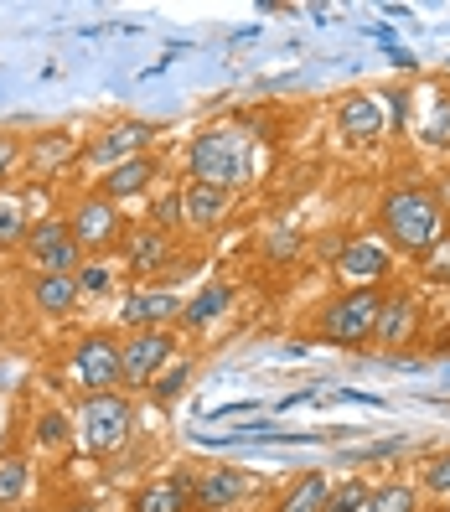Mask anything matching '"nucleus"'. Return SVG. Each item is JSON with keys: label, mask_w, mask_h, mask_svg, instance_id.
Instances as JSON below:
<instances>
[{"label": "nucleus", "mask_w": 450, "mask_h": 512, "mask_svg": "<svg viewBox=\"0 0 450 512\" xmlns=\"http://www.w3.org/2000/svg\"><path fill=\"white\" fill-rule=\"evenodd\" d=\"M378 228H383V244L404 249V254H430L450 233L440 202H435V187H419V182H399V187L383 192Z\"/></svg>", "instance_id": "nucleus-1"}, {"label": "nucleus", "mask_w": 450, "mask_h": 512, "mask_svg": "<svg viewBox=\"0 0 450 512\" xmlns=\"http://www.w3.org/2000/svg\"><path fill=\"white\" fill-rule=\"evenodd\" d=\"M187 171H192V182L238 192V187H249L254 171H259V145H254L244 130H233V125L202 130V135L187 145Z\"/></svg>", "instance_id": "nucleus-2"}, {"label": "nucleus", "mask_w": 450, "mask_h": 512, "mask_svg": "<svg viewBox=\"0 0 450 512\" xmlns=\"http://www.w3.org/2000/svg\"><path fill=\"white\" fill-rule=\"evenodd\" d=\"M130 430H135V404L130 394H114V388L88 394L83 409L73 414V440L83 445V456H114L130 440Z\"/></svg>", "instance_id": "nucleus-3"}, {"label": "nucleus", "mask_w": 450, "mask_h": 512, "mask_svg": "<svg viewBox=\"0 0 450 512\" xmlns=\"http://www.w3.org/2000/svg\"><path fill=\"white\" fill-rule=\"evenodd\" d=\"M378 311H383L378 285H357V290H347V295H337V300H326L316 331H321L326 342L357 347V342H368L373 331H378Z\"/></svg>", "instance_id": "nucleus-4"}, {"label": "nucleus", "mask_w": 450, "mask_h": 512, "mask_svg": "<svg viewBox=\"0 0 450 512\" xmlns=\"http://www.w3.org/2000/svg\"><path fill=\"white\" fill-rule=\"evenodd\" d=\"M176 331L166 326V331H130L125 342H119V383L125 388H150L161 373H166V363H176Z\"/></svg>", "instance_id": "nucleus-5"}, {"label": "nucleus", "mask_w": 450, "mask_h": 512, "mask_svg": "<svg viewBox=\"0 0 450 512\" xmlns=\"http://www.w3.org/2000/svg\"><path fill=\"white\" fill-rule=\"evenodd\" d=\"M21 254L32 259L37 275H78L83 269V249L73 244V233H68L63 218H42V223L26 228Z\"/></svg>", "instance_id": "nucleus-6"}, {"label": "nucleus", "mask_w": 450, "mask_h": 512, "mask_svg": "<svg viewBox=\"0 0 450 512\" xmlns=\"http://www.w3.org/2000/svg\"><path fill=\"white\" fill-rule=\"evenodd\" d=\"M63 223H68L73 244H78L83 254H99V249L119 244V228H125V218H119V207H114L109 197H99V192L78 197V202H73V213H68Z\"/></svg>", "instance_id": "nucleus-7"}, {"label": "nucleus", "mask_w": 450, "mask_h": 512, "mask_svg": "<svg viewBox=\"0 0 450 512\" xmlns=\"http://www.w3.org/2000/svg\"><path fill=\"white\" fill-rule=\"evenodd\" d=\"M73 378L88 388V394H104V388H119V342L109 331H88V337L73 342L68 352Z\"/></svg>", "instance_id": "nucleus-8"}, {"label": "nucleus", "mask_w": 450, "mask_h": 512, "mask_svg": "<svg viewBox=\"0 0 450 512\" xmlns=\"http://www.w3.org/2000/svg\"><path fill=\"white\" fill-rule=\"evenodd\" d=\"M156 140V125H140V119H125V125H109L104 135L88 140V150H78L83 166H99V171H114L135 156H145V145Z\"/></svg>", "instance_id": "nucleus-9"}, {"label": "nucleus", "mask_w": 450, "mask_h": 512, "mask_svg": "<svg viewBox=\"0 0 450 512\" xmlns=\"http://www.w3.org/2000/svg\"><path fill=\"white\" fill-rule=\"evenodd\" d=\"M119 321L130 331H166L171 321H182V295L156 285V290H135L125 295V306H119Z\"/></svg>", "instance_id": "nucleus-10"}, {"label": "nucleus", "mask_w": 450, "mask_h": 512, "mask_svg": "<svg viewBox=\"0 0 450 512\" xmlns=\"http://www.w3.org/2000/svg\"><path fill=\"white\" fill-rule=\"evenodd\" d=\"M337 269H342V280H352V290L357 285H378L388 269H394V249H388L383 238H373V233H357V238H347Z\"/></svg>", "instance_id": "nucleus-11"}, {"label": "nucleus", "mask_w": 450, "mask_h": 512, "mask_svg": "<svg viewBox=\"0 0 450 512\" xmlns=\"http://www.w3.org/2000/svg\"><path fill=\"white\" fill-rule=\"evenodd\" d=\"M337 130H342V140H352V145H373V140L388 130V104H383L378 94H347V99L337 104Z\"/></svg>", "instance_id": "nucleus-12"}, {"label": "nucleus", "mask_w": 450, "mask_h": 512, "mask_svg": "<svg viewBox=\"0 0 450 512\" xmlns=\"http://www.w3.org/2000/svg\"><path fill=\"white\" fill-rule=\"evenodd\" d=\"M166 259H171V238L161 228H150V223L125 228V264H130V275H156V269H166Z\"/></svg>", "instance_id": "nucleus-13"}, {"label": "nucleus", "mask_w": 450, "mask_h": 512, "mask_svg": "<svg viewBox=\"0 0 450 512\" xmlns=\"http://www.w3.org/2000/svg\"><path fill=\"white\" fill-rule=\"evenodd\" d=\"M249 492V476L233 466H213V471H192V502L197 507H233Z\"/></svg>", "instance_id": "nucleus-14"}, {"label": "nucleus", "mask_w": 450, "mask_h": 512, "mask_svg": "<svg viewBox=\"0 0 450 512\" xmlns=\"http://www.w3.org/2000/svg\"><path fill=\"white\" fill-rule=\"evenodd\" d=\"M192 507V471H176L166 481H150L135 492L130 512H187Z\"/></svg>", "instance_id": "nucleus-15"}, {"label": "nucleus", "mask_w": 450, "mask_h": 512, "mask_svg": "<svg viewBox=\"0 0 450 512\" xmlns=\"http://www.w3.org/2000/svg\"><path fill=\"white\" fill-rule=\"evenodd\" d=\"M228 202H233V192H223V187L187 182V187H182V213H187V228H218V223L228 218Z\"/></svg>", "instance_id": "nucleus-16"}, {"label": "nucleus", "mask_w": 450, "mask_h": 512, "mask_svg": "<svg viewBox=\"0 0 450 512\" xmlns=\"http://www.w3.org/2000/svg\"><path fill=\"white\" fill-rule=\"evenodd\" d=\"M156 161L150 156H135V161H125V166H114V171H104V182H99V197H109L114 207L119 202H130V197H140L150 182H156Z\"/></svg>", "instance_id": "nucleus-17"}, {"label": "nucleus", "mask_w": 450, "mask_h": 512, "mask_svg": "<svg viewBox=\"0 0 450 512\" xmlns=\"http://www.w3.org/2000/svg\"><path fill=\"white\" fill-rule=\"evenodd\" d=\"M32 306L42 311V316H73V306H78V275H32Z\"/></svg>", "instance_id": "nucleus-18"}, {"label": "nucleus", "mask_w": 450, "mask_h": 512, "mask_svg": "<svg viewBox=\"0 0 450 512\" xmlns=\"http://www.w3.org/2000/svg\"><path fill=\"white\" fill-rule=\"evenodd\" d=\"M228 306H233V290L213 280V285H202L192 300H182V326H187V331H207V326L223 321Z\"/></svg>", "instance_id": "nucleus-19"}, {"label": "nucleus", "mask_w": 450, "mask_h": 512, "mask_svg": "<svg viewBox=\"0 0 450 512\" xmlns=\"http://www.w3.org/2000/svg\"><path fill=\"white\" fill-rule=\"evenodd\" d=\"M414 321H419V306H414V295H409V290L383 295V311H378V331H373V337L388 342V347H399L409 331H414Z\"/></svg>", "instance_id": "nucleus-20"}, {"label": "nucleus", "mask_w": 450, "mask_h": 512, "mask_svg": "<svg viewBox=\"0 0 450 512\" xmlns=\"http://www.w3.org/2000/svg\"><path fill=\"white\" fill-rule=\"evenodd\" d=\"M326 497H332V481L311 471V476H300L295 487L285 492V502L275 512H326Z\"/></svg>", "instance_id": "nucleus-21"}, {"label": "nucleus", "mask_w": 450, "mask_h": 512, "mask_svg": "<svg viewBox=\"0 0 450 512\" xmlns=\"http://www.w3.org/2000/svg\"><path fill=\"white\" fill-rule=\"evenodd\" d=\"M26 228H32V218H26L21 197L0 187V249H21L26 244Z\"/></svg>", "instance_id": "nucleus-22"}, {"label": "nucleus", "mask_w": 450, "mask_h": 512, "mask_svg": "<svg viewBox=\"0 0 450 512\" xmlns=\"http://www.w3.org/2000/svg\"><path fill=\"white\" fill-rule=\"evenodd\" d=\"M26 487H32V466L21 450H0V507H11Z\"/></svg>", "instance_id": "nucleus-23"}, {"label": "nucleus", "mask_w": 450, "mask_h": 512, "mask_svg": "<svg viewBox=\"0 0 450 512\" xmlns=\"http://www.w3.org/2000/svg\"><path fill=\"white\" fill-rule=\"evenodd\" d=\"M363 512H419V492H414V487H404V481H388V487L368 492Z\"/></svg>", "instance_id": "nucleus-24"}, {"label": "nucleus", "mask_w": 450, "mask_h": 512, "mask_svg": "<svg viewBox=\"0 0 450 512\" xmlns=\"http://www.w3.org/2000/svg\"><path fill=\"white\" fill-rule=\"evenodd\" d=\"M78 156V145L63 135V130H52V135H42L37 140V150H32V161L42 166V171H52V166H63V161H73Z\"/></svg>", "instance_id": "nucleus-25"}, {"label": "nucleus", "mask_w": 450, "mask_h": 512, "mask_svg": "<svg viewBox=\"0 0 450 512\" xmlns=\"http://www.w3.org/2000/svg\"><path fill=\"white\" fill-rule=\"evenodd\" d=\"M150 228H161L166 238H171L176 228H187V213H182V187L166 192V197H156V207H150Z\"/></svg>", "instance_id": "nucleus-26"}, {"label": "nucleus", "mask_w": 450, "mask_h": 512, "mask_svg": "<svg viewBox=\"0 0 450 512\" xmlns=\"http://www.w3.org/2000/svg\"><path fill=\"white\" fill-rule=\"evenodd\" d=\"M68 440H73V425H68L63 414H57V409L37 414V445H42V450H63Z\"/></svg>", "instance_id": "nucleus-27"}, {"label": "nucleus", "mask_w": 450, "mask_h": 512, "mask_svg": "<svg viewBox=\"0 0 450 512\" xmlns=\"http://www.w3.org/2000/svg\"><path fill=\"white\" fill-rule=\"evenodd\" d=\"M187 383H192V363H187V357H176V363H171V368H166V373H161L156 383H150V394H156L161 404H171V399L182 394Z\"/></svg>", "instance_id": "nucleus-28"}, {"label": "nucleus", "mask_w": 450, "mask_h": 512, "mask_svg": "<svg viewBox=\"0 0 450 512\" xmlns=\"http://www.w3.org/2000/svg\"><path fill=\"white\" fill-rule=\"evenodd\" d=\"M419 269H425V280H435V285H450V233L440 238V244H435L430 254H419Z\"/></svg>", "instance_id": "nucleus-29"}, {"label": "nucleus", "mask_w": 450, "mask_h": 512, "mask_svg": "<svg viewBox=\"0 0 450 512\" xmlns=\"http://www.w3.org/2000/svg\"><path fill=\"white\" fill-rule=\"evenodd\" d=\"M363 502H368V487L363 481H347L337 497H326V512H363Z\"/></svg>", "instance_id": "nucleus-30"}, {"label": "nucleus", "mask_w": 450, "mask_h": 512, "mask_svg": "<svg viewBox=\"0 0 450 512\" xmlns=\"http://www.w3.org/2000/svg\"><path fill=\"white\" fill-rule=\"evenodd\" d=\"M114 285V269L109 264H88L83 275H78V295H104Z\"/></svg>", "instance_id": "nucleus-31"}, {"label": "nucleus", "mask_w": 450, "mask_h": 512, "mask_svg": "<svg viewBox=\"0 0 450 512\" xmlns=\"http://www.w3.org/2000/svg\"><path fill=\"white\" fill-rule=\"evenodd\" d=\"M425 492L430 497H450V456H435L425 466Z\"/></svg>", "instance_id": "nucleus-32"}, {"label": "nucleus", "mask_w": 450, "mask_h": 512, "mask_svg": "<svg viewBox=\"0 0 450 512\" xmlns=\"http://www.w3.org/2000/svg\"><path fill=\"white\" fill-rule=\"evenodd\" d=\"M419 135H425V145H450V104H440L435 119H430V125L419 130Z\"/></svg>", "instance_id": "nucleus-33"}, {"label": "nucleus", "mask_w": 450, "mask_h": 512, "mask_svg": "<svg viewBox=\"0 0 450 512\" xmlns=\"http://www.w3.org/2000/svg\"><path fill=\"white\" fill-rule=\"evenodd\" d=\"M21 166V140H11V135H0V187L11 182V171Z\"/></svg>", "instance_id": "nucleus-34"}, {"label": "nucleus", "mask_w": 450, "mask_h": 512, "mask_svg": "<svg viewBox=\"0 0 450 512\" xmlns=\"http://www.w3.org/2000/svg\"><path fill=\"white\" fill-rule=\"evenodd\" d=\"M435 202H440V213H450V171L440 176V187H435Z\"/></svg>", "instance_id": "nucleus-35"}, {"label": "nucleus", "mask_w": 450, "mask_h": 512, "mask_svg": "<svg viewBox=\"0 0 450 512\" xmlns=\"http://www.w3.org/2000/svg\"><path fill=\"white\" fill-rule=\"evenodd\" d=\"M0 512H11V507H0Z\"/></svg>", "instance_id": "nucleus-36"}]
</instances>
